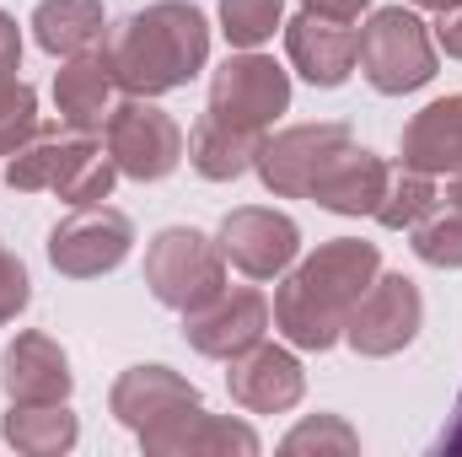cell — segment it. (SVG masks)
I'll return each mask as SVG.
<instances>
[{"label":"cell","instance_id":"obj_1","mask_svg":"<svg viewBox=\"0 0 462 457\" xmlns=\"http://www.w3.org/2000/svg\"><path fill=\"white\" fill-rule=\"evenodd\" d=\"M376 275H382L376 242H360V237L323 242L274 291V329L296 350H318V355L334 350V344L345 340L349 312L360 307V296L371 291Z\"/></svg>","mask_w":462,"mask_h":457},{"label":"cell","instance_id":"obj_2","mask_svg":"<svg viewBox=\"0 0 462 457\" xmlns=\"http://www.w3.org/2000/svg\"><path fill=\"white\" fill-rule=\"evenodd\" d=\"M103 54L124 98H162L205 70L210 22L194 0H156L118 22L103 38Z\"/></svg>","mask_w":462,"mask_h":457},{"label":"cell","instance_id":"obj_3","mask_svg":"<svg viewBox=\"0 0 462 457\" xmlns=\"http://www.w3.org/2000/svg\"><path fill=\"white\" fill-rule=\"evenodd\" d=\"M355 60H360V76L382 98H403V92H420L425 81H436V38L403 5L371 11V22L360 27V54Z\"/></svg>","mask_w":462,"mask_h":457},{"label":"cell","instance_id":"obj_4","mask_svg":"<svg viewBox=\"0 0 462 457\" xmlns=\"http://www.w3.org/2000/svg\"><path fill=\"white\" fill-rule=\"evenodd\" d=\"M145 285H151V296L162 307L194 312V307H205L210 296L226 291V258L205 231L167 227L145 247Z\"/></svg>","mask_w":462,"mask_h":457},{"label":"cell","instance_id":"obj_5","mask_svg":"<svg viewBox=\"0 0 462 457\" xmlns=\"http://www.w3.org/2000/svg\"><path fill=\"white\" fill-rule=\"evenodd\" d=\"M108 156L124 178H140V183H156L167 173H178L183 162V129L167 108H156L151 98H118L108 124Z\"/></svg>","mask_w":462,"mask_h":457},{"label":"cell","instance_id":"obj_6","mask_svg":"<svg viewBox=\"0 0 462 457\" xmlns=\"http://www.w3.org/2000/svg\"><path fill=\"white\" fill-rule=\"evenodd\" d=\"M285 108H291V76L269 54L242 49V54H231L226 65L210 76V108L205 114L231 124V129L263 135Z\"/></svg>","mask_w":462,"mask_h":457},{"label":"cell","instance_id":"obj_7","mask_svg":"<svg viewBox=\"0 0 462 457\" xmlns=\"http://www.w3.org/2000/svg\"><path fill=\"white\" fill-rule=\"evenodd\" d=\"M355 145L345 124H291L280 135H263L258 140V156H253V173L263 178L269 194L280 200H307L312 183L323 178V167Z\"/></svg>","mask_w":462,"mask_h":457},{"label":"cell","instance_id":"obj_8","mask_svg":"<svg viewBox=\"0 0 462 457\" xmlns=\"http://www.w3.org/2000/svg\"><path fill=\"white\" fill-rule=\"evenodd\" d=\"M134 227L114 205H76L60 227L49 231V264L65 280H97L129 258Z\"/></svg>","mask_w":462,"mask_h":457},{"label":"cell","instance_id":"obj_9","mask_svg":"<svg viewBox=\"0 0 462 457\" xmlns=\"http://www.w3.org/2000/svg\"><path fill=\"white\" fill-rule=\"evenodd\" d=\"M420 323H425L420 285H414L409 275H376V280H371V291L360 296V307L349 312L345 340H349L355 355L382 360V355H398L403 344H414Z\"/></svg>","mask_w":462,"mask_h":457},{"label":"cell","instance_id":"obj_10","mask_svg":"<svg viewBox=\"0 0 462 457\" xmlns=\"http://www.w3.org/2000/svg\"><path fill=\"white\" fill-rule=\"evenodd\" d=\"M221 258L231 269H242L247 280H280L296 253H301V231L291 216L280 210H263V205H242L221 221V237H216Z\"/></svg>","mask_w":462,"mask_h":457},{"label":"cell","instance_id":"obj_11","mask_svg":"<svg viewBox=\"0 0 462 457\" xmlns=\"http://www.w3.org/2000/svg\"><path fill=\"white\" fill-rule=\"evenodd\" d=\"M263 334H269V302L253 285H226L205 307L183 312V340L210 360H231V355L253 350Z\"/></svg>","mask_w":462,"mask_h":457},{"label":"cell","instance_id":"obj_12","mask_svg":"<svg viewBox=\"0 0 462 457\" xmlns=\"http://www.w3.org/2000/svg\"><path fill=\"white\" fill-rule=\"evenodd\" d=\"M226 387L231 398L247 409V415H285V409H296L301 404V393H307V371H301V360L291 355V350H280V344H253V350H242V355H231L226 360Z\"/></svg>","mask_w":462,"mask_h":457},{"label":"cell","instance_id":"obj_13","mask_svg":"<svg viewBox=\"0 0 462 457\" xmlns=\"http://www.w3.org/2000/svg\"><path fill=\"white\" fill-rule=\"evenodd\" d=\"M140 447L151 457H253L258 452V431L231 420V415H205V404L140 431Z\"/></svg>","mask_w":462,"mask_h":457},{"label":"cell","instance_id":"obj_14","mask_svg":"<svg viewBox=\"0 0 462 457\" xmlns=\"http://www.w3.org/2000/svg\"><path fill=\"white\" fill-rule=\"evenodd\" d=\"M0 387L11 404H65L76 377H70V360L60 344L38 329H27L0 355Z\"/></svg>","mask_w":462,"mask_h":457},{"label":"cell","instance_id":"obj_15","mask_svg":"<svg viewBox=\"0 0 462 457\" xmlns=\"http://www.w3.org/2000/svg\"><path fill=\"white\" fill-rule=\"evenodd\" d=\"M285 54L312 87H345L355 70V54H360V33L349 22L301 11L296 22H285Z\"/></svg>","mask_w":462,"mask_h":457},{"label":"cell","instance_id":"obj_16","mask_svg":"<svg viewBox=\"0 0 462 457\" xmlns=\"http://www.w3.org/2000/svg\"><path fill=\"white\" fill-rule=\"evenodd\" d=\"M194 404H199V387L183 382L172 366H129L114 382V393H108L114 420L129 425L134 436L162 425V420H172V415H183V409H194Z\"/></svg>","mask_w":462,"mask_h":457},{"label":"cell","instance_id":"obj_17","mask_svg":"<svg viewBox=\"0 0 462 457\" xmlns=\"http://www.w3.org/2000/svg\"><path fill=\"white\" fill-rule=\"evenodd\" d=\"M114 92H118V81H114V70H108L103 43L87 49V54H76V60H65L60 76H54L60 124L76 129V135H103V124H108V114H114V103H118Z\"/></svg>","mask_w":462,"mask_h":457},{"label":"cell","instance_id":"obj_18","mask_svg":"<svg viewBox=\"0 0 462 457\" xmlns=\"http://www.w3.org/2000/svg\"><path fill=\"white\" fill-rule=\"evenodd\" d=\"M387 162L382 156H371L365 145H349L339 151L328 167H323V178L312 183V205H323V210H334V216H376V205H382V189H387Z\"/></svg>","mask_w":462,"mask_h":457},{"label":"cell","instance_id":"obj_19","mask_svg":"<svg viewBox=\"0 0 462 457\" xmlns=\"http://www.w3.org/2000/svg\"><path fill=\"white\" fill-rule=\"evenodd\" d=\"M398 151H403V167H414V173H430V178L462 173V92L420 108L403 124Z\"/></svg>","mask_w":462,"mask_h":457},{"label":"cell","instance_id":"obj_20","mask_svg":"<svg viewBox=\"0 0 462 457\" xmlns=\"http://www.w3.org/2000/svg\"><path fill=\"white\" fill-rule=\"evenodd\" d=\"M32 38L43 54L54 60H76L87 49H97L108 38V16L103 0H38L32 11Z\"/></svg>","mask_w":462,"mask_h":457},{"label":"cell","instance_id":"obj_21","mask_svg":"<svg viewBox=\"0 0 462 457\" xmlns=\"http://www.w3.org/2000/svg\"><path fill=\"white\" fill-rule=\"evenodd\" d=\"M114 156L92 135H76V140H60V167H54L49 194H60L65 205H103L114 194Z\"/></svg>","mask_w":462,"mask_h":457},{"label":"cell","instance_id":"obj_22","mask_svg":"<svg viewBox=\"0 0 462 457\" xmlns=\"http://www.w3.org/2000/svg\"><path fill=\"white\" fill-rule=\"evenodd\" d=\"M0 436L27 457H60L76 447L81 420L65 404H11V415L0 420Z\"/></svg>","mask_w":462,"mask_h":457},{"label":"cell","instance_id":"obj_23","mask_svg":"<svg viewBox=\"0 0 462 457\" xmlns=\"http://www.w3.org/2000/svg\"><path fill=\"white\" fill-rule=\"evenodd\" d=\"M258 140H263V135L231 129V124H221V118L205 114L199 124H194V135H189V162H194L199 178H210V183H231V178L253 173Z\"/></svg>","mask_w":462,"mask_h":457},{"label":"cell","instance_id":"obj_24","mask_svg":"<svg viewBox=\"0 0 462 457\" xmlns=\"http://www.w3.org/2000/svg\"><path fill=\"white\" fill-rule=\"evenodd\" d=\"M436 205H441L436 178H430V173H414V167H398V173H387V189H382L376 221H382L387 231H414Z\"/></svg>","mask_w":462,"mask_h":457},{"label":"cell","instance_id":"obj_25","mask_svg":"<svg viewBox=\"0 0 462 457\" xmlns=\"http://www.w3.org/2000/svg\"><path fill=\"white\" fill-rule=\"evenodd\" d=\"M285 27V0H221V33L236 49H258Z\"/></svg>","mask_w":462,"mask_h":457},{"label":"cell","instance_id":"obj_26","mask_svg":"<svg viewBox=\"0 0 462 457\" xmlns=\"http://www.w3.org/2000/svg\"><path fill=\"white\" fill-rule=\"evenodd\" d=\"M414 253L436 269H462V205H436L420 227H414Z\"/></svg>","mask_w":462,"mask_h":457},{"label":"cell","instance_id":"obj_27","mask_svg":"<svg viewBox=\"0 0 462 457\" xmlns=\"http://www.w3.org/2000/svg\"><path fill=\"white\" fill-rule=\"evenodd\" d=\"M54 167H60V135L54 129H38L11 162H5V183L16 194H43L54 183Z\"/></svg>","mask_w":462,"mask_h":457},{"label":"cell","instance_id":"obj_28","mask_svg":"<svg viewBox=\"0 0 462 457\" xmlns=\"http://www.w3.org/2000/svg\"><path fill=\"white\" fill-rule=\"evenodd\" d=\"M280 452H291V457H301V452H360V436L349 431L339 415H318V420H301L285 442H280Z\"/></svg>","mask_w":462,"mask_h":457},{"label":"cell","instance_id":"obj_29","mask_svg":"<svg viewBox=\"0 0 462 457\" xmlns=\"http://www.w3.org/2000/svg\"><path fill=\"white\" fill-rule=\"evenodd\" d=\"M38 129H43V124H38V98H32V87L22 81V87L0 103V156H16Z\"/></svg>","mask_w":462,"mask_h":457},{"label":"cell","instance_id":"obj_30","mask_svg":"<svg viewBox=\"0 0 462 457\" xmlns=\"http://www.w3.org/2000/svg\"><path fill=\"white\" fill-rule=\"evenodd\" d=\"M27 302H32V280H27V264H22V258H16V253L0 242V329H5V323H11V318L27 307Z\"/></svg>","mask_w":462,"mask_h":457},{"label":"cell","instance_id":"obj_31","mask_svg":"<svg viewBox=\"0 0 462 457\" xmlns=\"http://www.w3.org/2000/svg\"><path fill=\"white\" fill-rule=\"evenodd\" d=\"M16 70H22V33H16V22L0 11V103L22 87V81H16Z\"/></svg>","mask_w":462,"mask_h":457},{"label":"cell","instance_id":"obj_32","mask_svg":"<svg viewBox=\"0 0 462 457\" xmlns=\"http://www.w3.org/2000/svg\"><path fill=\"white\" fill-rule=\"evenodd\" d=\"M436 43H441L452 60H462V5L457 11H441V22H436Z\"/></svg>","mask_w":462,"mask_h":457},{"label":"cell","instance_id":"obj_33","mask_svg":"<svg viewBox=\"0 0 462 457\" xmlns=\"http://www.w3.org/2000/svg\"><path fill=\"white\" fill-rule=\"evenodd\" d=\"M307 11H318V16H334V22H355L371 0H301Z\"/></svg>","mask_w":462,"mask_h":457},{"label":"cell","instance_id":"obj_34","mask_svg":"<svg viewBox=\"0 0 462 457\" xmlns=\"http://www.w3.org/2000/svg\"><path fill=\"white\" fill-rule=\"evenodd\" d=\"M441 452L462 457V398H457V420H452V431H447V436H441Z\"/></svg>","mask_w":462,"mask_h":457},{"label":"cell","instance_id":"obj_35","mask_svg":"<svg viewBox=\"0 0 462 457\" xmlns=\"http://www.w3.org/2000/svg\"><path fill=\"white\" fill-rule=\"evenodd\" d=\"M447 200H452V205H462V173H452V178H447Z\"/></svg>","mask_w":462,"mask_h":457},{"label":"cell","instance_id":"obj_36","mask_svg":"<svg viewBox=\"0 0 462 457\" xmlns=\"http://www.w3.org/2000/svg\"><path fill=\"white\" fill-rule=\"evenodd\" d=\"M414 5H425V11H457L462 0H414Z\"/></svg>","mask_w":462,"mask_h":457}]
</instances>
